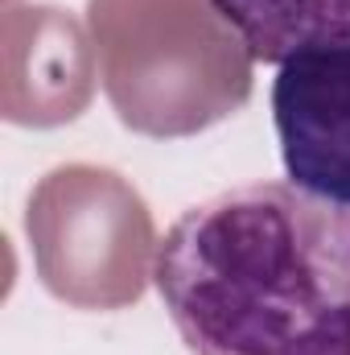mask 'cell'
<instances>
[{
    "label": "cell",
    "instance_id": "1",
    "mask_svg": "<svg viewBox=\"0 0 350 355\" xmlns=\"http://www.w3.org/2000/svg\"><path fill=\"white\" fill-rule=\"evenodd\" d=\"M153 285L194 355H350V202L248 182L181 211Z\"/></svg>",
    "mask_w": 350,
    "mask_h": 355
},
{
    "label": "cell",
    "instance_id": "2",
    "mask_svg": "<svg viewBox=\"0 0 350 355\" xmlns=\"http://www.w3.org/2000/svg\"><path fill=\"white\" fill-rule=\"evenodd\" d=\"M272 124L284 178L350 202V46L276 67Z\"/></svg>",
    "mask_w": 350,
    "mask_h": 355
},
{
    "label": "cell",
    "instance_id": "3",
    "mask_svg": "<svg viewBox=\"0 0 350 355\" xmlns=\"http://www.w3.org/2000/svg\"><path fill=\"white\" fill-rule=\"evenodd\" d=\"M210 8L256 62L284 67L350 46V0H210Z\"/></svg>",
    "mask_w": 350,
    "mask_h": 355
}]
</instances>
